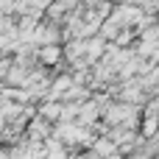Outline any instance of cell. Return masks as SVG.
I'll return each mask as SVG.
<instances>
[{
    "instance_id": "cell-1",
    "label": "cell",
    "mask_w": 159,
    "mask_h": 159,
    "mask_svg": "<svg viewBox=\"0 0 159 159\" xmlns=\"http://www.w3.org/2000/svg\"><path fill=\"white\" fill-rule=\"evenodd\" d=\"M36 61L48 70L59 67L64 61V45H45V48H36Z\"/></svg>"
},
{
    "instance_id": "cell-2",
    "label": "cell",
    "mask_w": 159,
    "mask_h": 159,
    "mask_svg": "<svg viewBox=\"0 0 159 159\" xmlns=\"http://www.w3.org/2000/svg\"><path fill=\"white\" fill-rule=\"evenodd\" d=\"M25 137L28 140H34V143H48L50 137H53V123H48L45 117H31V123H28V129H25Z\"/></svg>"
},
{
    "instance_id": "cell-3",
    "label": "cell",
    "mask_w": 159,
    "mask_h": 159,
    "mask_svg": "<svg viewBox=\"0 0 159 159\" xmlns=\"http://www.w3.org/2000/svg\"><path fill=\"white\" fill-rule=\"evenodd\" d=\"M61 112H64V101H42L39 106H36V115L39 117H45L48 123H61Z\"/></svg>"
}]
</instances>
